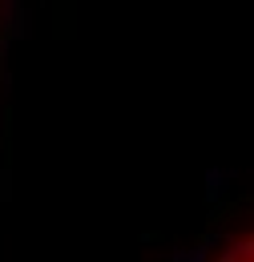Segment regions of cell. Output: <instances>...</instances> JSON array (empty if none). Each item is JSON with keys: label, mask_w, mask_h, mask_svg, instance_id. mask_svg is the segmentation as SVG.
Returning a JSON list of instances; mask_svg holds the SVG:
<instances>
[{"label": "cell", "mask_w": 254, "mask_h": 262, "mask_svg": "<svg viewBox=\"0 0 254 262\" xmlns=\"http://www.w3.org/2000/svg\"><path fill=\"white\" fill-rule=\"evenodd\" d=\"M218 262H254V234L246 238V242H238V246H230Z\"/></svg>", "instance_id": "obj_1"}]
</instances>
